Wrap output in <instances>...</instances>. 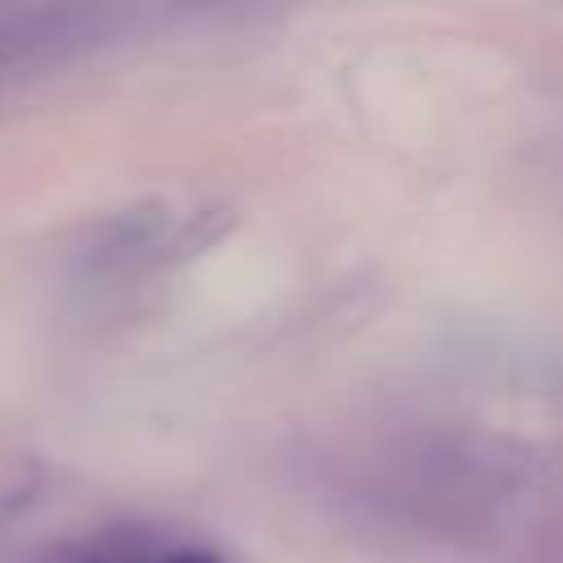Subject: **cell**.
<instances>
[{"label": "cell", "mask_w": 563, "mask_h": 563, "mask_svg": "<svg viewBox=\"0 0 563 563\" xmlns=\"http://www.w3.org/2000/svg\"><path fill=\"white\" fill-rule=\"evenodd\" d=\"M75 563H220L216 554L198 550V545H185V541H106L97 550H88L84 559Z\"/></svg>", "instance_id": "obj_1"}]
</instances>
